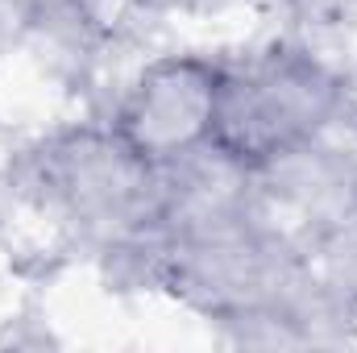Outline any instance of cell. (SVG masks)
<instances>
[{
  "label": "cell",
  "mask_w": 357,
  "mask_h": 353,
  "mask_svg": "<svg viewBox=\"0 0 357 353\" xmlns=\"http://www.w3.org/2000/svg\"><path fill=\"white\" fill-rule=\"evenodd\" d=\"M212 100H216V80L191 63L154 71L133 96V104L125 108L133 150L150 158V154H167L175 146H187L191 137L208 133Z\"/></svg>",
  "instance_id": "6da1fadb"
}]
</instances>
